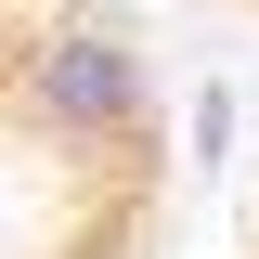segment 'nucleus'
<instances>
[{
  "label": "nucleus",
  "instance_id": "1",
  "mask_svg": "<svg viewBox=\"0 0 259 259\" xmlns=\"http://www.w3.org/2000/svg\"><path fill=\"white\" fill-rule=\"evenodd\" d=\"M0 104L65 143V156H104V143H143V104H156V65L117 13H52L0 52Z\"/></svg>",
  "mask_w": 259,
  "mask_h": 259
}]
</instances>
